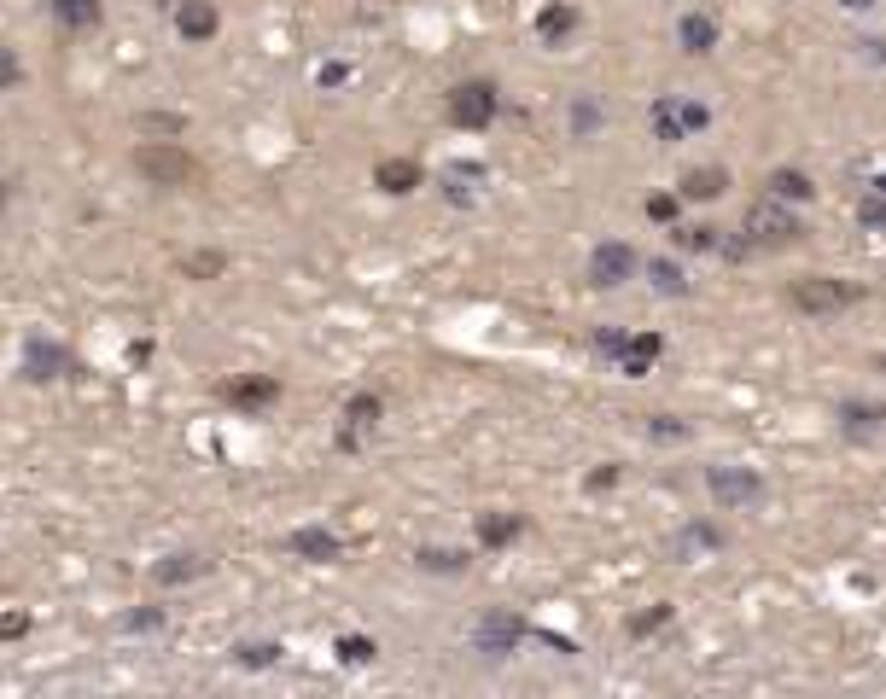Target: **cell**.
Listing matches in <instances>:
<instances>
[{
    "mask_svg": "<svg viewBox=\"0 0 886 699\" xmlns=\"http://www.w3.org/2000/svg\"><path fill=\"white\" fill-rule=\"evenodd\" d=\"M210 571V560L205 554H181L175 566H158V583H181V577H205Z\"/></svg>",
    "mask_w": 886,
    "mask_h": 699,
    "instance_id": "15",
    "label": "cell"
},
{
    "mask_svg": "<svg viewBox=\"0 0 886 699\" xmlns=\"http://www.w3.org/2000/svg\"><path fill=\"white\" fill-rule=\"evenodd\" d=\"M374 414H379L374 397H362V402H350V408H344V420H356V426H374Z\"/></svg>",
    "mask_w": 886,
    "mask_h": 699,
    "instance_id": "23",
    "label": "cell"
},
{
    "mask_svg": "<svg viewBox=\"0 0 886 699\" xmlns=\"http://www.w3.org/2000/svg\"><path fill=\"white\" fill-rule=\"evenodd\" d=\"M496 82H461V88H449V123L455 129H490V117H496Z\"/></svg>",
    "mask_w": 886,
    "mask_h": 699,
    "instance_id": "3",
    "label": "cell"
},
{
    "mask_svg": "<svg viewBox=\"0 0 886 699\" xmlns=\"http://www.w3.org/2000/svg\"><path fill=\"white\" fill-rule=\"evenodd\" d=\"M53 367H70V356H59L53 344H30V373L35 379H53Z\"/></svg>",
    "mask_w": 886,
    "mask_h": 699,
    "instance_id": "17",
    "label": "cell"
},
{
    "mask_svg": "<svg viewBox=\"0 0 886 699\" xmlns=\"http://www.w3.org/2000/svg\"><path fill=\"white\" fill-rule=\"evenodd\" d=\"M30 630V618H0V641H12V635Z\"/></svg>",
    "mask_w": 886,
    "mask_h": 699,
    "instance_id": "26",
    "label": "cell"
},
{
    "mask_svg": "<svg viewBox=\"0 0 886 699\" xmlns=\"http://www.w3.org/2000/svg\"><path fill=\"white\" fill-rule=\"evenodd\" d=\"M712 41H717L712 18H682V47H688V53H712Z\"/></svg>",
    "mask_w": 886,
    "mask_h": 699,
    "instance_id": "13",
    "label": "cell"
},
{
    "mask_svg": "<svg viewBox=\"0 0 886 699\" xmlns=\"http://www.w3.org/2000/svg\"><path fill=\"white\" fill-rule=\"evenodd\" d=\"M787 303H793L799 315H840L846 303H857V286H840V280H828V274H805V280H793Z\"/></svg>",
    "mask_w": 886,
    "mask_h": 699,
    "instance_id": "2",
    "label": "cell"
},
{
    "mask_svg": "<svg viewBox=\"0 0 886 699\" xmlns=\"http://www.w3.org/2000/svg\"><path fill=\"white\" fill-rule=\"evenodd\" d=\"M274 653H280V647H269V641H263V647H239L245 665H274Z\"/></svg>",
    "mask_w": 886,
    "mask_h": 699,
    "instance_id": "25",
    "label": "cell"
},
{
    "mask_svg": "<svg viewBox=\"0 0 886 699\" xmlns=\"http://www.w3.org/2000/svg\"><path fill=\"white\" fill-rule=\"evenodd\" d=\"M374 181L385 187V193H414V187H420V164H414V158H397V164H379V169H374Z\"/></svg>",
    "mask_w": 886,
    "mask_h": 699,
    "instance_id": "10",
    "label": "cell"
},
{
    "mask_svg": "<svg viewBox=\"0 0 886 699\" xmlns=\"http://www.w3.org/2000/svg\"><path fill=\"white\" fill-rule=\"evenodd\" d=\"M135 169L152 181V187H175V193H199V187H205V164H199L181 140H140Z\"/></svg>",
    "mask_w": 886,
    "mask_h": 699,
    "instance_id": "1",
    "label": "cell"
},
{
    "mask_svg": "<svg viewBox=\"0 0 886 699\" xmlns=\"http://www.w3.org/2000/svg\"><path fill=\"white\" fill-rule=\"evenodd\" d=\"M181 268H187L193 280H210V274H222V268H228V257H222V251H193Z\"/></svg>",
    "mask_w": 886,
    "mask_h": 699,
    "instance_id": "19",
    "label": "cell"
},
{
    "mask_svg": "<svg viewBox=\"0 0 886 699\" xmlns=\"http://www.w3.org/2000/svg\"><path fill=\"white\" fill-rule=\"evenodd\" d=\"M630 268H636V251H630V245H601L595 263H589V274H595V286H618Z\"/></svg>",
    "mask_w": 886,
    "mask_h": 699,
    "instance_id": "6",
    "label": "cell"
},
{
    "mask_svg": "<svg viewBox=\"0 0 886 699\" xmlns=\"http://www.w3.org/2000/svg\"><path fill=\"white\" fill-rule=\"evenodd\" d=\"M0 210H6V181H0Z\"/></svg>",
    "mask_w": 886,
    "mask_h": 699,
    "instance_id": "27",
    "label": "cell"
},
{
    "mask_svg": "<svg viewBox=\"0 0 886 699\" xmlns=\"http://www.w3.org/2000/svg\"><path fill=\"white\" fill-rule=\"evenodd\" d=\"M53 18H59L65 30H94L105 18V6L100 0H53Z\"/></svg>",
    "mask_w": 886,
    "mask_h": 699,
    "instance_id": "9",
    "label": "cell"
},
{
    "mask_svg": "<svg viewBox=\"0 0 886 699\" xmlns=\"http://www.w3.org/2000/svg\"><path fill=\"white\" fill-rule=\"evenodd\" d=\"M18 82H24V59H18L12 47H0V94H12Z\"/></svg>",
    "mask_w": 886,
    "mask_h": 699,
    "instance_id": "20",
    "label": "cell"
},
{
    "mask_svg": "<svg viewBox=\"0 0 886 699\" xmlns=\"http://www.w3.org/2000/svg\"><path fill=\"white\" fill-rule=\"evenodd\" d=\"M513 531H519L513 519H484V542H508Z\"/></svg>",
    "mask_w": 886,
    "mask_h": 699,
    "instance_id": "24",
    "label": "cell"
},
{
    "mask_svg": "<svg viewBox=\"0 0 886 699\" xmlns=\"http://www.w3.org/2000/svg\"><path fill=\"white\" fill-rule=\"evenodd\" d=\"M747 233L758 245H787V239H799V222H793L787 210H776V204H752Z\"/></svg>",
    "mask_w": 886,
    "mask_h": 699,
    "instance_id": "4",
    "label": "cell"
},
{
    "mask_svg": "<svg viewBox=\"0 0 886 699\" xmlns=\"http://www.w3.org/2000/svg\"><path fill=\"white\" fill-rule=\"evenodd\" d=\"M770 193H776V199H811V181H805L799 169H776V175H770Z\"/></svg>",
    "mask_w": 886,
    "mask_h": 699,
    "instance_id": "14",
    "label": "cell"
},
{
    "mask_svg": "<svg viewBox=\"0 0 886 699\" xmlns=\"http://www.w3.org/2000/svg\"><path fill=\"white\" fill-rule=\"evenodd\" d=\"M572 24H578V12H572V6H548L543 18H537V30H543L548 41H560V35L572 30Z\"/></svg>",
    "mask_w": 886,
    "mask_h": 699,
    "instance_id": "18",
    "label": "cell"
},
{
    "mask_svg": "<svg viewBox=\"0 0 886 699\" xmlns=\"http://www.w3.org/2000/svg\"><path fill=\"white\" fill-rule=\"evenodd\" d=\"M175 30H181V41H210V35L222 30V12L210 0H181L175 6Z\"/></svg>",
    "mask_w": 886,
    "mask_h": 699,
    "instance_id": "5",
    "label": "cell"
},
{
    "mask_svg": "<svg viewBox=\"0 0 886 699\" xmlns=\"http://www.w3.org/2000/svg\"><path fill=\"white\" fill-rule=\"evenodd\" d=\"M292 542H298V554H321V560H339V536H327V531H298Z\"/></svg>",
    "mask_w": 886,
    "mask_h": 699,
    "instance_id": "16",
    "label": "cell"
},
{
    "mask_svg": "<svg viewBox=\"0 0 886 699\" xmlns=\"http://www.w3.org/2000/svg\"><path fill=\"white\" fill-rule=\"evenodd\" d=\"M712 490L723 501H747V496H758V478H752V472L747 478H741V472H712Z\"/></svg>",
    "mask_w": 886,
    "mask_h": 699,
    "instance_id": "12",
    "label": "cell"
},
{
    "mask_svg": "<svg viewBox=\"0 0 886 699\" xmlns=\"http://www.w3.org/2000/svg\"><path fill=\"white\" fill-rule=\"evenodd\" d=\"M339 659H344V665H350V659H356V665H368V659H374V641H362V635L350 641V635H344V641H339Z\"/></svg>",
    "mask_w": 886,
    "mask_h": 699,
    "instance_id": "22",
    "label": "cell"
},
{
    "mask_svg": "<svg viewBox=\"0 0 886 699\" xmlns=\"http://www.w3.org/2000/svg\"><path fill=\"white\" fill-rule=\"evenodd\" d=\"M653 123H659V134H665V140H677L682 129H706V111H700V105H677V100H665L659 111H653Z\"/></svg>",
    "mask_w": 886,
    "mask_h": 699,
    "instance_id": "8",
    "label": "cell"
},
{
    "mask_svg": "<svg viewBox=\"0 0 886 699\" xmlns=\"http://www.w3.org/2000/svg\"><path fill=\"white\" fill-rule=\"evenodd\" d=\"M513 635H519V624H513V618H496V624H484V630H478V641H484V647H496V653H502V647H508Z\"/></svg>",
    "mask_w": 886,
    "mask_h": 699,
    "instance_id": "21",
    "label": "cell"
},
{
    "mask_svg": "<svg viewBox=\"0 0 886 699\" xmlns=\"http://www.w3.org/2000/svg\"><path fill=\"white\" fill-rule=\"evenodd\" d=\"M222 397L234 402V408H269V402L280 397V385H274V379H228Z\"/></svg>",
    "mask_w": 886,
    "mask_h": 699,
    "instance_id": "7",
    "label": "cell"
},
{
    "mask_svg": "<svg viewBox=\"0 0 886 699\" xmlns=\"http://www.w3.org/2000/svg\"><path fill=\"white\" fill-rule=\"evenodd\" d=\"M723 187H729L723 169H688V175H682V199H717Z\"/></svg>",
    "mask_w": 886,
    "mask_h": 699,
    "instance_id": "11",
    "label": "cell"
}]
</instances>
